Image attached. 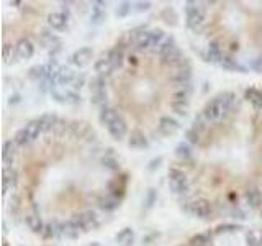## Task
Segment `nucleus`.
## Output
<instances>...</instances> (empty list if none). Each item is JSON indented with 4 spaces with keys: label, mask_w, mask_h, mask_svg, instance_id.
<instances>
[{
    "label": "nucleus",
    "mask_w": 262,
    "mask_h": 246,
    "mask_svg": "<svg viewBox=\"0 0 262 246\" xmlns=\"http://www.w3.org/2000/svg\"><path fill=\"white\" fill-rule=\"evenodd\" d=\"M126 191L121 156L87 121L43 115L5 145V209L43 240L95 232L118 212Z\"/></svg>",
    "instance_id": "nucleus-1"
},
{
    "label": "nucleus",
    "mask_w": 262,
    "mask_h": 246,
    "mask_svg": "<svg viewBox=\"0 0 262 246\" xmlns=\"http://www.w3.org/2000/svg\"><path fill=\"white\" fill-rule=\"evenodd\" d=\"M169 187L199 220L262 218V87L225 90L202 107L170 159Z\"/></svg>",
    "instance_id": "nucleus-2"
},
{
    "label": "nucleus",
    "mask_w": 262,
    "mask_h": 246,
    "mask_svg": "<svg viewBox=\"0 0 262 246\" xmlns=\"http://www.w3.org/2000/svg\"><path fill=\"white\" fill-rule=\"evenodd\" d=\"M90 90L106 133L146 150L182 128L193 97L192 63L166 30L141 25L102 53Z\"/></svg>",
    "instance_id": "nucleus-3"
},
{
    "label": "nucleus",
    "mask_w": 262,
    "mask_h": 246,
    "mask_svg": "<svg viewBox=\"0 0 262 246\" xmlns=\"http://www.w3.org/2000/svg\"><path fill=\"white\" fill-rule=\"evenodd\" d=\"M188 43L205 63L239 74H262V2H188Z\"/></svg>",
    "instance_id": "nucleus-4"
},
{
    "label": "nucleus",
    "mask_w": 262,
    "mask_h": 246,
    "mask_svg": "<svg viewBox=\"0 0 262 246\" xmlns=\"http://www.w3.org/2000/svg\"><path fill=\"white\" fill-rule=\"evenodd\" d=\"M62 10L56 4H4V56H28L33 41L49 33L48 20Z\"/></svg>",
    "instance_id": "nucleus-5"
},
{
    "label": "nucleus",
    "mask_w": 262,
    "mask_h": 246,
    "mask_svg": "<svg viewBox=\"0 0 262 246\" xmlns=\"http://www.w3.org/2000/svg\"><path fill=\"white\" fill-rule=\"evenodd\" d=\"M180 246H262V225L218 223L193 235Z\"/></svg>",
    "instance_id": "nucleus-6"
}]
</instances>
